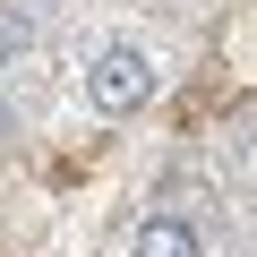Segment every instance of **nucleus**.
<instances>
[{"label":"nucleus","mask_w":257,"mask_h":257,"mask_svg":"<svg viewBox=\"0 0 257 257\" xmlns=\"http://www.w3.org/2000/svg\"><path fill=\"white\" fill-rule=\"evenodd\" d=\"M128 257H206V231H197L189 214H146Z\"/></svg>","instance_id":"nucleus-2"},{"label":"nucleus","mask_w":257,"mask_h":257,"mask_svg":"<svg viewBox=\"0 0 257 257\" xmlns=\"http://www.w3.org/2000/svg\"><path fill=\"white\" fill-rule=\"evenodd\" d=\"M155 86H163L155 52H146V43H128V35H111V43L86 60V111H103V120L146 111V103H155Z\"/></svg>","instance_id":"nucleus-1"},{"label":"nucleus","mask_w":257,"mask_h":257,"mask_svg":"<svg viewBox=\"0 0 257 257\" xmlns=\"http://www.w3.org/2000/svg\"><path fill=\"white\" fill-rule=\"evenodd\" d=\"M43 18H52V0H0V69H18L43 43Z\"/></svg>","instance_id":"nucleus-3"}]
</instances>
